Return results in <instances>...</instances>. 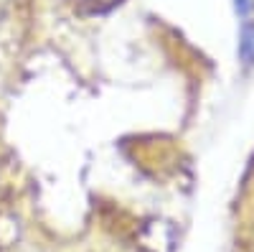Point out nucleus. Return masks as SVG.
<instances>
[{
  "instance_id": "nucleus-1",
  "label": "nucleus",
  "mask_w": 254,
  "mask_h": 252,
  "mask_svg": "<svg viewBox=\"0 0 254 252\" xmlns=\"http://www.w3.org/2000/svg\"><path fill=\"white\" fill-rule=\"evenodd\" d=\"M239 54H242L247 67L254 64V26H244L242 41H239Z\"/></svg>"
},
{
  "instance_id": "nucleus-2",
  "label": "nucleus",
  "mask_w": 254,
  "mask_h": 252,
  "mask_svg": "<svg viewBox=\"0 0 254 252\" xmlns=\"http://www.w3.org/2000/svg\"><path fill=\"white\" fill-rule=\"evenodd\" d=\"M237 10H239L242 15H247V13L252 10V0H237Z\"/></svg>"
}]
</instances>
